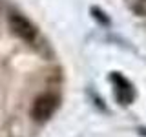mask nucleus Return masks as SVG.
<instances>
[{
	"label": "nucleus",
	"mask_w": 146,
	"mask_h": 137,
	"mask_svg": "<svg viewBox=\"0 0 146 137\" xmlns=\"http://www.w3.org/2000/svg\"><path fill=\"white\" fill-rule=\"evenodd\" d=\"M9 24H11L13 31H15L20 39H24V40H35L36 29H35V26L31 24L27 18H24L22 15H18V13H13V15L9 17Z\"/></svg>",
	"instance_id": "1"
},
{
	"label": "nucleus",
	"mask_w": 146,
	"mask_h": 137,
	"mask_svg": "<svg viewBox=\"0 0 146 137\" xmlns=\"http://www.w3.org/2000/svg\"><path fill=\"white\" fill-rule=\"evenodd\" d=\"M55 108H57V100L53 95H40L33 104V117L36 121H46L53 115Z\"/></svg>",
	"instance_id": "2"
},
{
	"label": "nucleus",
	"mask_w": 146,
	"mask_h": 137,
	"mask_svg": "<svg viewBox=\"0 0 146 137\" xmlns=\"http://www.w3.org/2000/svg\"><path fill=\"white\" fill-rule=\"evenodd\" d=\"M111 79H113V82H115V95H117V99L121 100V104H128L131 100V97H133L130 84H128L122 77H119V75H113Z\"/></svg>",
	"instance_id": "3"
},
{
	"label": "nucleus",
	"mask_w": 146,
	"mask_h": 137,
	"mask_svg": "<svg viewBox=\"0 0 146 137\" xmlns=\"http://www.w3.org/2000/svg\"><path fill=\"white\" fill-rule=\"evenodd\" d=\"M133 9H135V13L139 17H146V0H137Z\"/></svg>",
	"instance_id": "4"
}]
</instances>
